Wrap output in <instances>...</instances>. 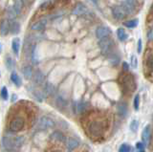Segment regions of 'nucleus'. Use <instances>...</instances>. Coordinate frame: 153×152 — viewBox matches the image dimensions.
Returning <instances> with one entry per match:
<instances>
[{
    "instance_id": "obj_1",
    "label": "nucleus",
    "mask_w": 153,
    "mask_h": 152,
    "mask_svg": "<svg viewBox=\"0 0 153 152\" xmlns=\"http://www.w3.org/2000/svg\"><path fill=\"white\" fill-rule=\"evenodd\" d=\"M106 129V122L104 120L100 118H96L91 120L87 125V132L90 137L94 139H99L104 135Z\"/></svg>"
},
{
    "instance_id": "obj_2",
    "label": "nucleus",
    "mask_w": 153,
    "mask_h": 152,
    "mask_svg": "<svg viewBox=\"0 0 153 152\" xmlns=\"http://www.w3.org/2000/svg\"><path fill=\"white\" fill-rule=\"evenodd\" d=\"M26 117L23 116L22 114L19 113H14L12 117L10 118L9 121V125L8 128L9 130L13 133H17L24 129V127L26 126Z\"/></svg>"
},
{
    "instance_id": "obj_3",
    "label": "nucleus",
    "mask_w": 153,
    "mask_h": 152,
    "mask_svg": "<svg viewBox=\"0 0 153 152\" xmlns=\"http://www.w3.org/2000/svg\"><path fill=\"white\" fill-rule=\"evenodd\" d=\"M122 85L123 87V90L126 92L131 93L134 92L136 89V82L134 79L133 76L131 75H124L122 79Z\"/></svg>"
},
{
    "instance_id": "obj_4",
    "label": "nucleus",
    "mask_w": 153,
    "mask_h": 152,
    "mask_svg": "<svg viewBox=\"0 0 153 152\" xmlns=\"http://www.w3.org/2000/svg\"><path fill=\"white\" fill-rule=\"evenodd\" d=\"M55 125H56L55 121L52 118L48 116H43L38 120L36 123V128L38 130H46L55 127Z\"/></svg>"
},
{
    "instance_id": "obj_5",
    "label": "nucleus",
    "mask_w": 153,
    "mask_h": 152,
    "mask_svg": "<svg viewBox=\"0 0 153 152\" xmlns=\"http://www.w3.org/2000/svg\"><path fill=\"white\" fill-rule=\"evenodd\" d=\"M113 45H114L113 40L111 39H109V37L100 39L99 41V47L100 49V52H102V54L106 55V56L110 55V52H111L113 48Z\"/></svg>"
},
{
    "instance_id": "obj_6",
    "label": "nucleus",
    "mask_w": 153,
    "mask_h": 152,
    "mask_svg": "<svg viewBox=\"0 0 153 152\" xmlns=\"http://www.w3.org/2000/svg\"><path fill=\"white\" fill-rule=\"evenodd\" d=\"M122 6L126 12L127 15H132L136 12L137 9V1L136 0H124L122 3Z\"/></svg>"
},
{
    "instance_id": "obj_7",
    "label": "nucleus",
    "mask_w": 153,
    "mask_h": 152,
    "mask_svg": "<svg viewBox=\"0 0 153 152\" xmlns=\"http://www.w3.org/2000/svg\"><path fill=\"white\" fill-rule=\"evenodd\" d=\"M127 15L126 12L124 11L123 6H115L112 8V16L115 19L117 20H123L126 16Z\"/></svg>"
},
{
    "instance_id": "obj_8",
    "label": "nucleus",
    "mask_w": 153,
    "mask_h": 152,
    "mask_svg": "<svg viewBox=\"0 0 153 152\" xmlns=\"http://www.w3.org/2000/svg\"><path fill=\"white\" fill-rule=\"evenodd\" d=\"M110 35V30L107 27L105 26H99L97 29H96V36L99 40L106 39Z\"/></svg>"
},
{
    "instance_id": "obj_9",
    "label": "nucleus",
    "mask_w": 153,
    "mask_h": 152,
    "mask_svg": "<svg viewBox=\"0 0 153 152\" xmlns=\"http://www.w3.org/2000/svg\"><path fill=\"white\" fill-rule=\"evenodd\" d=\"M50 140L52 142H59V144H61V142H64V144H65L67 138L64 136V134L62 132H60L59 130H56L50 135Z\"/></svg>"
},
{
    "instance_id": "obj_10",
    "label": "nucleus",
    "mask_w": 153,
    "mask_h": 152,
    "mask_svg": "<svg viewBox=\"0 0 153 152\" xmlns=\"http://www.w3.org/2000/svg\"><path fill=\"white\" fill-rule=\"evenodd\" d=\"M150 139H151V127L149 125H148L143 129L142 140H143V144H145L146 145H148L150 142Z\"/></svg>"
},
{
    "instance_id": "obj_11",
    "label": "nucleus",
    "mask_w": 153,
    "mask_h": 152,
    "mask_svg": "<svg viewBox=\"0 0 153 152\" xmlns=\"http://www.w3.org/2000/svg\"><path fill=\"white\" fill-rule=\"evenodd\" d=\"M79 141L72 137L67 138V140L65 142V147H66V150L68 152H72L74 149H76V147L79 146Z\"/></svg>"
},
{
    "instance_id": "obj_12",
    "label": "nucleus",
    "mask_w": 153,
    "mask_h": 152,
    "mask_svg": "<svg viewBox=\"0 0 153 152\" xmlns=\"http://www.w3.org/2000/svg\"><path fill=\"white\" fill-rule=\"evenodd\" d=\"M2 147L5 150H12L14 149V144H13V138L4 136L2 138Z\"/></svg>"
},
{
    "instance_id": "obj_13",
    "label": "nucleus",
    "mask_w": 153,
    "mask_h": 152,
    "mask_svg": "<svg viewBox=\"0 0 153 152\" xmlns=\"http://www.w3.org/2000/svg\"><path fill=\"white\" fill-rule=\"evenodd\" d=\"M117 112H118V115L120 117L124 119L127 116V113H128L127 104L126 102H120L117 105Z\"/></svg>"
},
{
    "instance_id": "obj_14",
    "label": "nucleus",
    "mask_w": 153,
    "mask_h": 152,
    "mask_svg": "<svg viewBox=\"0 0 153 152\" xmlns=\"http://www.w3.org/2000/svg\"><path fill=\"white\" fill-rule=\"evenodd\" d=\"M47 25V20L46 19H40L36 22H35L31 26V30L36 31V32H40L43 31L46 28Z\"/></svg>"
},
{
    "instance_id": "obj_15",
    "label": "nucleus",
    "mask_w": 153,
    "mask_h": 152,
    "mask_svg": "<svg viewBox=\"0 0 153 152\" xmlns=\"http://www.w3.org/2000/svg\"><path fill=\"white\" fill-rule=\"evenodd\" d=\"M87 12V8L82 3H78L73 9V15L75 16H82Z\"/></svg>"
},
{
    "instance_id": "obj_16",
    "label": "nucleus",
    "mask_w": 153,
    "mask_h": 152,
    "mask_svg": "<svg viewBox=\"0 0 153 152\" xmlns=\"http://www.w3.org/2000/svg\"><path fill=\"white\" fill-rule=\"evenodd\" d=\"M33 82H35L36 84L40 85V84H42L43 82H44L45 76H44V74L41 72V71L37 70V71H36V73L33 74Z\"/></svg>"
},
{
    "instance_id": "obj_17",
    "label": "nucleus",
    "mask_w": 153,
    "mask_h": 152,
    "mask_svg": "<svg viewBox=\"0 0 153 152\" xmlns=\"http://www.w3.org/2000/svg\"><path fill=\"white\" fill-rule=\"evenodd\" d=\"M22 74H23V77L25 79L27 80H30L33 77V67L31 65H26L24 66V67L22 68Z\"/></svg>"
},
{
    "instance_id": "obj_18",
    "label": "nucleus",
    "mask_w": 153,
    "mask_h": 152,
    "mask_svg": "<svg viewBox=\"0 0 153 152\" xmlns=\"http://www.w3.org/2000/svg\"><path fill=\"white\" fill-rule=\"evenodd\" d=\"M10 26H11V24L9 23L8 19H2L1 26H0V33H1L2 36L8 35V33L10 32Z\"/></svg>"
},
{
    "instance_id": "obj_19",
    "label": "nucleus",
    "mask_w": 153,
    "mask_h": 152,
    "mask_svg": "<svg viewBox=\"0 0 153 152\" xmlns=\"http://www.w3.org/2000/svg\"><path fill=\"white\" fill-rule=\"evenodd\" d=\"M12 49L13 52L16 56H18L19 54V50H20V39H13L12 41Z\"/></svg>"
},
{
    "instance_id": "obj_20",
    "label": "nucleus",
    "mask_w": 153,
    "mask_h": 152,
    "mask_svg": "<svg viewBox=\"0 0 153 152\" xmlns=\"http://www.w3.org/2000/svg\"><path fill=\"white\" fill-rule=\"evenodd\" d=\"M6 13H7V18L9 20H14L17 16V13L14 10L13 6V7H8L6 10Z\"/></svg>"
},
{
    "instance_id": "obj_21",
    "label": "nucleus",
    "mask_w": 153,
    "mask_h": 152,
    "mask_svg": "<svg viewBox=\"0 0 153 152\" xmlns=\"http://www.w3.org/2000/svg\"><path fill=\"white\" fill-rule=\"evenodd\" d=\"M108 61L112 66H117L120 63V56L116 54H110L108 56Z\"/></svg>"
},
{
    "instance_id": "obj_22",
    "label": "nucleus",
    "mask_w": 153,
    "mask_h": 152,
    "mask_svg": "<svg viewBox=\"0 0 153 152\" xmlns=\"http://www.w3.org/2000/svg\"><path fill=\"white\" fill-rule=\"evenodd\" d=\"M10 32H11V34L13 35L18 34V33L20 32V25H19V23L16 21H13L11 23V26H10Z\"/></svg>"
},
{
    "instance_id": "obj_23",
    "label": "nucleus",
    "mask_w": 153,
    "mask_h": 152,
    "mask_svg": "<svg viewBox=\"0 0 153 152\" xmlns=\"http://www.w3.org/2000/svg\"><path fill=\"white\" fill-rule=\"evenodd\" d=\"M11 80L13 82V83L17 87H19L21 85V79L19 78V76L17 75V73L14 72V71L11 74Z\"/></svg>"
},
{
    "instance_id": "obj_24",
    "label": "nucleus",
    "mask_w": 153,
    "mask_h": 152,
    "mask_svg": "<svg viewBox=\"0 0 153 152\" xmlns=\"http://www.w3.org/2000/svg\"><path fill=\"white\" fill-rule=\"evenodd\" d=\"M56 104L59 109H64L67 106V102L61 96H59L56 99Z\"/></svg>"
},
{
    "instance_id": "obj_25",
    "label": "nucleus",
    "mask_w": 153,
    "mask_h": 152,
    "mask_svg": "<svg viewBox=\"0 0 153 152\" xmlns=\"http://www.w3.org/2000/svg\"><path fill=\"white\" fill-rule=\"evenodd\" d=\"M86 108H87V104H86L85 102H78L76 104V112L78 114L83 113L86 110Z\"/></svg>"
},
{
    "instance_id": "obj_26",
    "label": "nucleus",
    "mask_w": 153,
    "mask_h": 152,
    "mask_svg": "<svg viewBox=\"0 0 153 152\" xmlns=\"http://www.w3.org/2000/svg\"><path fill=\"white\" fill-rule=\"evenodd\" d=\"M23 142H24V137H22V136H17L16 138H13L14 149L21 147L23 145Z\"/></svg>"
},
{
    "instance_id": "obj_27",
    "label": "nucleus",
    "mask_w": 153,
    "mask_h": 152,
    "mask_svg": "<svg viewBox=\"0 0 153 152\" xmlns=\"http://www.w3.org/2000/svg\"><path fill=\"white\" fill-rule=\"evenodd\" d=\"M117 36H118V39L122 41H124L127 39V34L123 28H119L117 30Z\"/></svg>"
},
{
    "instance_id": "obj_28",
    "label": "nucleus",
    "mask_w": 153,
    "mask_h": 152,
    "mask_svg": "<svg viewBox=\"0 0 153 152\" xmlns=\"http://www.w3.org/2000/svg\"><path fill=\"white\" fill-rule=\"evenodd\" d=\"M138 23H139L138 19H130V20L124 21L123 25L126 26V28H129V29H134V28L137 27Z\"/></svg>"
},
{
    "instance_id": "obj_29",
    "label": "nucleus",
    "mask_w": 153,
    "mask_h": 152,
    "mask_svg": "<svg viewBox=\"0 0 153 152\" xmlns=\"http://www.w3.org/2000/svg\"><path fill=\"white\" fill-rule=\"evenodd\" d=\"M13 8H14V10L16 11L17 15H19V13H21L22 8H23V1L22 0H16V1H14V4H13Z\"/></svg>"
},
{
    "instance_id": "obj_30",
    "label": "nucleus",
    "mask_w": 153,
    "mask_h": 152,
    "mask_svg": "<svg viewBox=\"0 0 153 152\" xmlns=\"http://www.w3.org/2000/svg\"><path fill=\"white\" fill-rule=\"evenodd\" d=\"M138 128H139V122L137 120H133L130 122V125H129V129H130L131 132L136 133L138 131Z\"/></svg>"
},
{
    "instance_id": "obj_31",
    "label": "nucleus",
    "mask_w": 153,
    "mask_h": 152,
    "mask_svg": "<svg viewBox=\"0 0 153 152\" xmlns=\"http://www.w3.org/2000/svg\"><path fill=\"white\" fill-rule=\"evenodd\" d=\"M5 63H6V67L8 70H13V68L14 67L13 59L11 58V56H7L6 59H5Z\"/></svg>"
},
{
    "instance_id": "obj_32",
    "label": "nucleus",
    "mask_w": 153,
    "mask_h": 152,
    "mask_svg": "<svg viewBox=\"0 0 153 152\" xmlns=\"http://www.w3.org/2000/svg\"><path fill=\"white\" fill-rule=\"evenodd\" d=\"M55 92V86L51 83H47L46 86H45V94L48 95V96H50V95L54 94Z\"/></svg>"
},
{
    "instance_id": "obj_33",
    "label": "nucleus",
    "mask_w": 153,
    "mask_h": 152,
    "mask_svg": "<svg viewBox=\"0 0 153 152\" xmlns=\"http://www.w3.org/2000/svg\"><path fill=\"white\" fill-rule=\"evenodd\" d=\"M36 46L33 44L32 48V54H31V60L33 64H37V59L36 56Z\"/></svg>"
},
{
    "instance_id": "obj_34",
    "label": "nucleus",
    "mask_w": 153,
    "mask_h": 152,
    "mask_svg": "<svg viewBox=\"0 0 153 152\" xmlns=\"http://www.w3.org/2000/svg\"><path fill=\"white\" fill-rule=\"evenodd\" d=\"M146 67L153 72V55H150L146 59Z\"/></svg>"
},
{
    "instance_id": "obj_35",
    "label": "nucleus",
    "mask_w": 153,
    "mask_h": 152,
    "mask_svg": "<svg viewBox=\"0 0 153 152\" xmlns=\"http://www.w3.org/2000/svg\"><path fill=\"white\" fill-rule=\"evenodd\" d=\"M0 95H1V98L4 99V101H7V99H9V93H8V89L6 86H3L2 89H1V93H0Z\"/></svg>"
},
{
    "instance_id": "obj_36",
    "label": "nucleus",
    "mask_w": 153,
    "mask_h": 152,
    "mask_svg": "<svg viewBox=\"0 0 153 152\" xmlns=\"http://www.w3.org/2000/svg\"><path fill=\"white\" fill-rule=\"evenodd\" d=\"M133 106H134V109H135L136 111L139 110V107H140V96H139V95H136L135 98H134Z\"/></svg>"
},
{
    "instance_id": "obj_37",
    "label": "nucleus",
    "mask_w": 153,
    "mask_h": 152,
    "mask_svg": "<svg viewBox=\"0 0 153 152\" xmlns=\"http://www.w3.org/2000/svg\"><path fill=\"white\" fill-rule=\"evenodd\" d=\"M131 147L126 144H123L119 148V152H130Z\"/></svg>"
},
{
    "instance_id": "obj_38",
    "label": "nucleus",
    "mask_w": 153,
    "mask_h": 152,
    "mask_svg": "<svg viewBox=\"0 0 153 152\" xmlns=\"http://www.w3.org/2000/svg\"><path fill=\"white\" fill-rule=\"evenodd\" d=\"M130 65L132 66L133 68H137L138 66V59L136 56L132 55L131 58H130Z\"/></svg>"
},
{
    "instance_id": "obj_39",
    "label": "nucleus",
    "mask_w": 153,
    "mask_h": 152,
    "mask_svg": "<svg viewBox=\"0 0 153 152\" xmlns=\"http://www.w3.org/2000/svg\"><path fill=\"white\" fill-rule=\"evenodd\" d=\"M33 97H35L37 101H39L41 102L42 101V99H43V95L38 91V90H36V91H33Z\"/></svg>"
},
{
    "instance_id": "obj_40",
    "label": "nucleus",
    "mask_w": 153,
    "mask_h": 152,
    "mask_svg": "<svg viewBox=\"0 0 153 152\" xmlns=\"http://www.w3.org/2000/svg\"><path fill=\"white\" fill-rule=\"evenodd\" d=\"M51 6V1H46L42 4V5L40 6V10L41 11H45V10H48V9L50 8Z\"/></svg>"
},
{
    "instance_id": "obj_41",
    "label": "nucleus",
    "mask_w": 153,
    "mask_h": 152,
    "mask_svg": "<svg viewBox=\"0 0 153 152\" xmlns=\"http://www.w3.org/2000/svg\"><path fill=\"white\" fill-rule=\"evenodd\" d=\"M145 144L143 142H138L136 144V149L138 151H143V149H145Z\"/></svg>"
},
{
    "instance_id": "obj_42",
    "label": "nucleus",
    "mask_w": 153,
    "mask_h": 152,
    "mask_svg": "<svg viewBox=\"0 0 153 152\" xmlns=\"http://www.w3.org/2000/svg\"><path fill=\"white\" fill-rule=\"evenodd\" d=\"M147 39H148V40L153 41V27L149 30V32H148V34H147Z\"/></svg>"
},
{
    "instance_id": "obj_43",
    "label": "nucleus",
    "mask_w": 153,
    "mask_h": 152,
    "mask_svg": "<svg viewBox=\"0 0 153 152\" xmlns=\"http://www.w3.org/2000/svg\"><path fill=\"white\" fill-rule=\"evenodd\" d=\"M137 52L139 54L142 52V39H140L138 40V46H137Z\"/></svg>"
},
{
    "instance_id": "obj_44",
    "label": "nucleus",
    "mask_w": 153,
    "mask_h": 152,
    "mask_svg": "<svg viewBox=\"0 0 153 152\" xmlns=\"http://www.w3.org/2000/svg\"><path fill=\"white\" fill-rule=\"evenodd\" d=\"M123 70L124 71V72H127V71L129 70V65L127 62H126V61H123Z\"/></svg>"
},
{
    "instance_id": "obj_45",
    "label": "nucleus",
    "mask_w": 153,
    "mask_h": 152,
    "mask_svg": "<svg viewBox=\"0 0 153 152\" xmlns=\"http://www.w3.org/2000/svg\"><path fill=\"white\" fill-rule=\"evenodd\" d=\"M90 1H92L93 3H97V2L99 1V0H90Z\"/></svg>"
},
{
    "instance_id": "obj_46",
    "label": "nucleus",
    "mask_w": 153,
    "mask_h": 152,
    "mask_svg": "<svg viewBox=\"0 0 153 152\" xmlns=\"http://www.w3.org/2000/svg\"><path fill=\"white\" fill-rule=\"evenodd\" d=\"M8 152H16L14 149H12V150H8Z\"/></svg>"
},
{
    "instance_id": "obj_47",
    "label": "nucleus",
    "mask_w": 153,
    "mask_h": 152,
    "mask_svg": "<svg viewBox=\"0 0 153 152\" xmlns=\"http://www.w3.org/2000/svg\"><path fill=\"white\" fill-rule=\"evenodd\" d=\"M151 12L153 13V4H152V6H151Z\"/></svg>"
},
{
    "instance_id": "obj_48",
    "label": "nucleus",
    "mask_w": 153,
    "mask_h": 152,
    "mask_svg": "<svg viewBox=\"0 0 153 152\" xmlns=\"http://www.w3.org/2000/svg\"><path fill=\"white\" fill-rule=\"evenodd\" d=\"M138 152H146V151H143H143H138Z\"/></svg>"
}]
</instances>
